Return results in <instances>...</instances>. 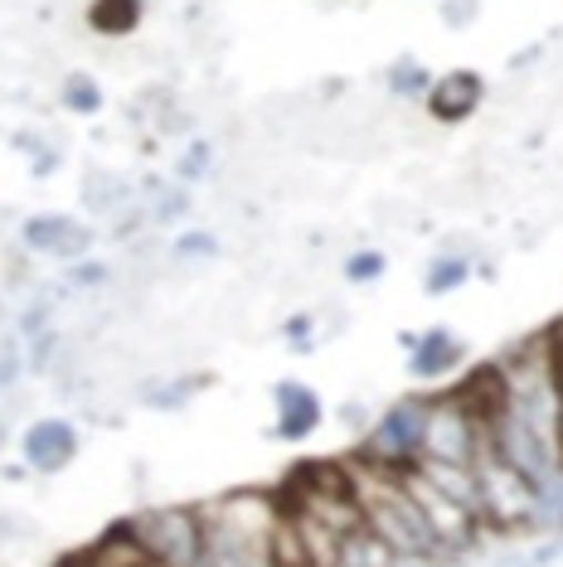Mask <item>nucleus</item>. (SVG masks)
<instances>
[{
    "label": "nucleus",
    "instance_id": "obj_18",
    "mask_svg": "<svg viewBox=\"0 0 563 567\" xmlns=\"http://www.w3.org/2000/svg\"><path fill=\"white\" fill-rule=\"evenodd\" d=\"M59 97L69 102L73 112H98L102 107V93H98V83L88 79V73H63V79H59Z\"/></svg>",
    "mask_w": 563,
    "mask_h": 567
},
{
    "label": "nucleus",
    "instance_id": "obj_24",
    "mask_svg": "<svg viewBox=\"0 0 563 567\" xmlns=\"http://www.w3.org/2000/svg\"><path fill=\"white\" fill-rule=\"evenodd\" d=\"M345 277H350V281H375V277H383V252H355L350 262H345Z\"/></svg>",
    "mask_w": 563,
    "mask_h": 567
},
{
    "label": "nucleus",
    "instance_id": "obj_27",
    "mask_svg": "<svg viewBox=\"0 0 563 567\" xmlns=\"http://www.w3.org/2000/svg\"><path fill=\"white\" fill-rule=\"evenodd\" d=\"M559 466H563V359H559Z\"/></svg>",
    "mask_w": 563,
    "mask_h": 567
},
{
    "label": "nucleus",
    "instance_id": "obj_10",
    "mask_svg": "<svg viewBox=\"0 0 563 567\" xmlns=\"http://www.w3.org/2000/svg\"><path fill=\"white\" fill-rule=\"evenodd\" d=\"M132 204V185L117 171H88L83 175V209L93 218H112Z\"/></svg>",
    "mask_w": 563,
    "mask_h": 567
},
{
    "label": "nucleus",
    "instance_id": "obj_6",
    "mask_svg": "<svg viewBox=\"0 0 563 567\" xmlns=\"http://www.w3.org/2000/svg\"><path fill=\"white\" fill-rule=\"evenodd\" d=\"M485 102V83H481V73H471V69H457V73H447V79H438L428 87V117L432 122H467L471 112H477Z\"/></svg>",
    "mask_w": 563,
    "mask_h": 567
},
{
    "label": "nucleus",
    "instance_id": "obj_23",
    "mask_svg": "<svg viewBox=\"0 0 563 567\" xmlns=\"http://www.w3.org/2000/svg\"><path fill=\"white\" fill-rule=\"evenodd\" d=\"M88 248H93V228L73 224L69 234H63V243L54 248V257H59V262H79V257H88Z\"/></svg>",
    "mask_w": 563,
    "mask_h": 567
},
{
    "label": "nucleus",
    "instance_id": "obj_11",
    "mask_svg": "<svg viewBox=\"0 0 563 567\" xmlns=\"http://www.w3.org/2000/svg\"><path fill=\"white\" fill-rule=\"evenodd\" d=\"M263 563L267 567H316L311 553H306V538H301L297 514H287V509L277 514L273 534H267V548H263Z\"/></svg>",
    "mask_w": 563,
    "mask_h": 567
},
{
    "label": "nucleus",
    "instance_id": "obj_9",
    "mask_svg": "<svg viewBox=\"0 0 563 567\" xmlns=\"http://www.w3.org/2000/svg\"><path fill=\"white\" fill-rule=\"evenodd\" d=\"M413 466L428 475V481L438 485L447 499H457V505H467L471 514H477V471H471V466H462V461H432V456H418ZM477 519H481V514H477Z\"/></svg>",
    "mask_w": 563,
    "mask_h": 567
},
{
    "label": "nucleus",
    "instance_id": "obj_21",
    "mask_svg": "<svg viewBox=\"0 0 563 567\" xmlns=\"http://www.w3.org/2000/svg\"><path fill=\"white\" fill-rule=\"evenodd\" d=\"M438 16H442L447 30H471L477 16H481V0H442Z\"/></svg>",
    "mask_w": 563,
    "mask_h": 567
},
{
    "label": "nucleus",
    "instance_id": "obj_8",
    "mask_svg": "<svg viewBox=\"0 0 563 567\" xmlns=\"http://www.w3.org/2000/svg\"><path fill=\"white\" fill-rule=\"evenodd\" d=\"M277 432L287 436V442H301V436L316 432V422H321V398L311 389H301V383H277Z\"/></svg>",
    "mask_w": 563,
    "mask_h": 567
},
{
    "label": "nucleus",
    "instance_id": "obj_19",
    "mask_svg": "<svg viewBox=\"0 0 563 567\" xmlns=\"http://www.w3.org/2000/svg\"><path fill=\"white\" fill-rule=\"evenodd\" d=\"M20 373H24L20 340H16V334H6V330H0V393H6V389H16V383H20Z\"/></svg>",
    "mask_w": 563,
    "mask_h": 567
},
{
    "label": "nucleus",
    "instance_id": "obj_20",
    "mask_svg": "<svg viewBox=\"0 0 563 567\" xmlns=\"http://www.w3.org/2000/svg\"><path fill=\"white\" fill-rule=\"evenodd\" d=\"M389 87L399 97H418L422 87H428V69L422 63H413V59H403V63H393V73H389Z\"/></svg>",
    "mask_w": 563,
    "mask_h": 567
},
{
    "label": "nucleus",
    "instance_id": "obj_1",
    "mask_svg": "<svg viewBox=\"0 0 563 567\" xmlns=\"http://www.w3.org/2000/svg\"><path fill=\"white\" fill-rule=\"evenodd\" d=\"M471 471H477V514L485 534H530V528H544V499L534 475L520 471L510 456H501L485 436L477 456H471Z\"/></svg>",
    "mask_w": 563,
    "mask_h": 567
},
{
    "label": "nucleus",
    "instance_id": "obj_3",
    "mask_svg": "<svg viewBox=\"0 0 563 567\" xmlns=\"http://www.w3.org/2000/svg\"><path fill=\"white\" fill-rule=\"evenodd\" d=\"M399 481L408 489V499L418 505L422 514V524H428V534L438 538V548L442 553H467V548H477L481 544V519L471 514L467 505H457V499H447L438 485L428 481L418 466H399Z\"/></svg>",
    "mask_w": 563,
    "mask_h": 567
},
{
    "label": "nucleus",
    "instance_id": "obj_22",
    "mask_svg": "<svg viewBox=\"0 0 563 567\" xmlns=\"http://www.w3.org/2000/svg\"><path fill=\"white\" fill-rule=\"evenodd\" d=\"M30 277H34V272H30V248H24V243H20L16 252L0 257V281H6V287H24Z\"/></svg>",
    "mask_w": 563,
    "mask_h": 567
},
{
    "label": "nucleus",
    "instance_id": "obj_13",
    "mask_svg": "<svg viewBox=\"0 0 563 567\" xmlns=\"http://www.w3.org/2000/svg\"><path fill=\"white\" fill-rule=\"evenodd\" d=\"M141 20V0H93L88 6V30H98L102 40H122Z\"/></svg>",
    "mask_w": 563,
    "mask_h": 567
},
{
    "label": "nucleus",
    "instance_id": "obj_5",
    "mask_svg": "<svg viewBox=\"0 0 563 567\" xmlns=\"http://www.w3.org/2000/svg\"><path fill=\"white\" fill-rule=\"evenodd\" d=\"M418 442H422V398H403L379 422H369L360 456L375 461V466H413Z\"/></svg>",
    "mask_w": 563,
    "mask_h": 567
},
{
    "label": "nucleus",
    "instance_id": "obj_7",
    "mask_svg": "<svg viewBox=\"0 0 563 567\" xmlns=\"http://www.w3.org/2000/svg\"><path fill=\"white\" fill-rule=\"evenodd\" d=\"M73 451H79V436H73L69 422L59 417H40L30 432H24V461H30L34 471L54 475L73 461Z\"/></svg>",
    "mask_w": 563,
    "mask_h": 567
},
{
    "label": "nucleus",
    "instance_id": "obj_17",
    "mask_svg": "<svg viewBox=\"0 0 563 567\" xmlns=\"http://www.w3.org/2000/svg\"><path fill=\"white\" fill-rule=\"evenodd\" d=\"M467 277H471V257L442 252L438 262L428 267V291H432V296H447V291H457V287H462Z\"/></svg>",
    "mask_w": 563,
    "mask_h": 567
},
{
    "label": "nucleus",
    "instance_id": "obj_2",
    "mask_svg": "<svg viewBox=\"0 0 563 567\" xmlns=\"http://www.w3.org/2000/svg\"><path fill=\"white\" fill-rule=\"evenodd\" d=\"M136 534V544L165 567H199L204 563V519L199 509L181 505H156L141 509L136 519H126Z\"/></svg>",
    "mask_w": 563,
    "mask_h": 567
},
{
    "label": "nucleus",
    "instance_id": "obj_14",
    "mask_svg": "<svg viewBox=\"0 0 563 567\" xmlns=\"http://www.w3.org/2000/svg\"><path fill=\"white\" fill-rule=\"evenodd\" d=\"M393 558H399V553L383 544L379 534H369L365 524L340 538V567H393Z\"/></svg>",
    "mask_w": 563,
    "mask_h": 567
},
{
    "label": "nucleus",
    "instance_id": "obj_16",
    "mask_svg": "<svg viewBox=\"0 0 563 567\" xmlns=\"http://www.w3.org/2000/svg\"><path fill=\"white\" fill-rule=\"evenodd\" d=\"M369 218H375L379 228H418V204L408 195H379L369 204Z\"/></svg>",
    "mask_w": 563,
    "mask_h": 567
},
{
    "label": "nucleus",
    "instance_id": "obj_4",
    "mask_svg": "<svg viewBox=\"0 0 563 567\" xmlns=\"http://www.w3.org/2000/svg\"><path fill=\"white\" fill-rule=\"evenodd\" d=\"M481 436H485V432L467 417V408L457 403L452 393L422 398V442H418V456L462 461V466H471V456H477Z\"/></svg>",
    "mask_w": 563,
    "mask_h": 567
},
{
    "label": "nucleus",
    "instance_id": "obj_26",
    "mask_svg": "<svg viewBox=\"0 0 563 567\" xmlns=\"http://www.w3.org/2000/svg\"><path fill=\"white\" fill-rule=\"evenodd\" d=\"M340 417H345V427H350V432H369V412L360 403H345Z\"/></svg>",
    "mask_w": 563,
    "mask_h": 567
},
{
    "label": "nucleus",
    "instance_id": "obj_15",
    "mask_svg": "<svg viewBox=\"0 0 563 567\" xmlns=\"http://www.w3.org/2000/svg\"><path fill=\"white\" fill-rule=\"evenodd\" d=\"M69 228H73L69 214H30V218L20 224V243H24L30 252H49V257H54V248L63 243V234H69Z\"/></svg>",
    "mask_w": 563,
    "mask_h": 567
},
{
    "label": "nucleus",
    "instance_id": "obj_12",
    "mask_svg": "<svg viewBox=\"0 0 563 567\" xmlns=\"http://www.w3.org/2000/svg\"><path fill=\"white\" fill-rule=\"evenodd\" d=\"M457 359H462V340H452L447 330H432V334H422V340H413V373L418 379H442Z\"/></svg>",
    "mask_w": 563,
    "mask_h": 567
},
{
    "label": "nucleus",
    "instance_id": "obj_25",
    "mask_svg": "<svg viewBox=\"0 0 563 567\" xmlns=\"http://www.w3.org/2000/svg\"><path fill=\"white\" fill-rule=\"evenodd\" d=\"M214 252H219V243H214L209 234H190V238L175 243V252H171V257H204V262H209Z\"/></svg>",
    "mask_w": 563,
    "mask_h": 567
}]
</instances>
